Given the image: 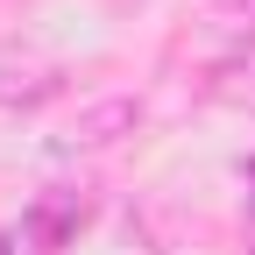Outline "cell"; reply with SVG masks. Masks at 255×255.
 Returning a JSON list of instances; mask_svg holds the SVG:
<instances>
[{
    "mask_svg": "<svg viewBox=\"0 0 255 255\" xmlns=\"http://www.w3.org/2000/svg\"><path fill=\"white\" fill-rule=\"evenodd\" d=\"M135 121H142V107H135V100H100L92 114H78V121H71V135H64V142H71V149H107V142H114V135H128Z\"/></svg>",
    "mask_w": 255,
    "mask_h": 255,
    "instance_id": "cell-1",
    "label": "cell"
},
{
    "mask_svg": "<svg viewBox=\"0 0 255 255\" xmlns=\"http://www.w3.org/2000/svg\"><path fill=\"white\" fill-rule=\"evenodd\" d=\"M248 255H255V220H248Z\"/></svg>",
    "mask_w": 255,
    "mask_h": 255,
    "instance_id": "cell-2",
    "label": "cell"
},
{
    "mask_svg": "<svg viewBox=\"0 0 255 255\" xmlns=\"http://www.w3.org/2000/svg\"><path fill=\"white\" fill-rule=\"evenodd\" d=\"M0 255H14V248H7V234H0Z\"/></svg>",
    "mask_w": 255,
    "mask_h": 255,
    "instance_id": "cell-3",
    "label": "cell"
},
{
    "mask_svg": "<svg viewBox=\"0 0 255 255\" xmlns=\"http://www.w3.org/2000/svg\"><path fill=\"white\" fill-rule=\"evenodd\" d=\"M248 184H255V163H248Z\"/></svg>",
    "mask_w": 255,
    "mask_h": 255,
    "instance_id": "cell-4",
    "label": "cell"
}]
</instances>
